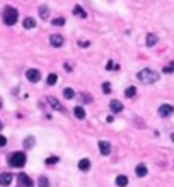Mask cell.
Returning a JSON list of instances; mask_svg holds the SVG:
<instances>
[{"label":"cell","instance_id":"6da1fadb","mask_svg":"<svg viewBox=\"0 0 174 187\" xmlns=\"http://www.w3.org/2000/svg\"><path fill=\"white\" fill-rule=\"evenodd\" d=\"M137 78L140 82H144V84H156L157 80H159V73L157 72H154V70H142V72H138L137 73Z\"/></svg>","mask_w":174,"mask_h":187},{"label":"cell","instance_id":"7a4b0ae2","mask_svg":"<svg viewBox=\"0 0 174 187\" xmlns=\"http://www.w3.org/2000/svg\"><path fill=\"white\" fill-rule=\"evenodd\" d=\"M26 162H27L26 153H22V151H15L9 157V165L14 167V169H22L26 165Z\"/></svg>","mask_w":174,"mask_h":187},{"label":"cell","instance_id":"3957f363","mask_svg":"<svg viewBox=\"0 0 174 187\" xmlns=\"http://www.w3.org/2000/svg\"><path fill=\"white\" fill-rule=\"evenodd\" d=\"M17 19H19V12H17V9H14V7H5V10H4V24L5 26H14L15 22H17Z\"/></svg>","mask_w":174,"mask_h":187},{"label":"cell","instance_id":"277c9868","mask_svg":"<svg viewBox=\"0 0 174 187\" xmlns=\"http://www.w3.org/2000/svg\"><path fill=\"white\" fill-rule=\"evenodd\" d=\"M26 78L29 82H33V84H36V82L41 80V72H39V70H36V68H29L26 72Z\"/></svg>","mask_w":174,"mask_h":187},{"label":"cell","instance_id":"5b68a950","mask_svg":"<svg viewBox=\"0 0 174 187\" xmlns=\"http://www.w3.org/2000/svg\"><path fill=\"white\" fill-rule=\"evenodd\" d=\"M46 100H48V104H50V106H51L55 111H58V112H62V114L67 112V109H65V107H63L62 104L58 102V99H56V97H51V95H50V97H46Z\"/></svg>","mask_w":174,"mask_h":187},{"label":"cell","instance_id":"8992f818","mask_svg":"<svg viewBox=\"0 0 174 187\" xmlns=\"http://www.w3.org/2000/svg\"><path fill=\"white\" fill-rule=\"evenodd\" d=\"M17 182H19L17 187H33V180H31L29 175H26L24 172H21L17 175Z\"/></svg>","mask_w":174,"mask_h":187},{"label":"cell","instance_id":"52a82bcc","mask_svg":"<svg viewBox=\"0 0 174 187\" xmlns=\"http://www.w3.org/2000/svg\"><path fill=\"white\" fill-rule=\"evenodd\" d=\"M174 114V107L171 106V104H162V106L159 107V116L160 118H169V116H172Z\"/></svg>","mask_w":174,"mask_h":187},{"label":"cell","instance_id":"ba28073f","mask_svg":"<svg viewBox=\"0 0 174 187\" xmlns=\"http://www.w3.org/2000/svg\"><path fill=\"white\" fill-rule=\"evenodd\" d=\"M63 36L62 34H51V36H50V44H51V46H55V48H60V46H62L63 44Z\"/></svg>","mask_w":174,"mask_h":187},{"label":"cell","instance_id":"9c48e42d","mask_svg":"<svg viewBox=\"0 0 174 187\" xmlns=\"http://www.w3.org/2000/svg\"><path fill=\"white\" fill-rule=\"evenodd\" d=\"M109 109L113 111V114H119V112L123 111V104H121V100L113 99L111 102H109Z\"/></svg>","mask_w":174,"mask_h":187},{"label":"cell","instance_id":"30bf717a","mask_svg":"<svg viewBox=\"0 0 174 187\" xmlns=\"http://www.w3.org/2000/svg\"><path fill=\"white\" fill-rule=\"evenodd\" d=\"M12 173H9V172H4L2 175H0V185L2 187H7V185H10L12 184Z\"/></svg>","mask_w":174,"mask_h":187},{"label":"cell","instance_id":"8fae6325","mask_svg":"<svg viewBox=\"0 0 174 187\" xmlns=\"http://www.w3.org/2000/svg\"><path fill=\"white\" fill-rule=\"evenodd\" d=\"M99 151H101V155L107 157V155L111 153V145L107 143V141H99Z\"/></svg>","mask_w":174,"mask_h":187},{"label":"cell","instance_id":"7c38bea8","mask_svg":"<svg viewBox=\"0 0 174 187\" xmlns=\"http://www.w3.org/2000/svg\"><path fill=\"white\" fill-rule=\"evenodd\" d=\"M157 41H159V37L156 36V34H147V37H145V44H147L148 48H152V46H156Z\"/></svg>","mask_w":174,"mask_h":187},{"label":"cell","instance_id":"4fadbf2b","mask_svg":"<svg viewBox=\"0 0 174 187\" xmlns=\"http://www.w3.org/2000/svg\"><path fill=\"white\" fill-rule=\"evenodd\" d=\"M89 169H91V160L89 158H82V160H79V170L87 172Z\"/></svg>","mask_w":174,"mask_h":187},{"label":"cell","instance_id":"5bb4252c","mask_svg":"<svg viewBox=\"0 0 174 187\" xmlns=\"http://www.w3.org/2000/svg\"><path fill=\"white\" fill-rule=\"evenodd\" d=\"M22 27L24 29H34V27H36V21H34L33 17H26L22 21Z\"/></svg>","mask_w":174,"mask_h":187},{"label":"cell","instance_id":"9a60e30c","mask_svg":"<svg viewBox=\"0 0 174 187\" xmlns=\"http://www.w3.org/2000/svg\"><path fill=\"white\" fill-rule=\"evenodd\" d=\"M74 116L77 119H85V111H84V107L82 106H75L74 107Z\"/></svg>","mask_w":174,"mask_h":187},{"label":"cell","instance_id":"2e32d148","mask_svg":"<svg viewBox=\"0 0 174 187\" xmlns=\"http://www.w3.org/2000/svg\"><path fill=\"white\" fill-rule=\"evenodd\" d=\"M147 172H148V170H147V167H145L144 163H138L137 169H135V173H137V177H140V179L147 175Z\"/></svg>","mask_w":174,"mask_h":187},{"label":"cell","instance_id":"e0dca14e","mask_svg":"<svg viewBox=\"0 0 174 187\" xmlns=\"http://www.w3.org/2000/svg\"><path fill=\"white\" fill-rule=\"evenodd\" d=\"M34 145H36V139H34L33 136H27V138L22 141V146L26 148V150H31V148H33Z\"/></svg>","mask_w":174,"mask_h":187},{"label":"cell","instance_id":"ac0fdd59","mask_svg":"<svg viewBox=\"0 0 174 187\" xmlns=\"http://www.w3.org/2000/svg\"><path fill=\"white\" fill-rule=\"evenodd\" d=\"M72 12H74V15H77V17H80V19H85V17H87V12H85L84 9L80 7V5H75Z\"/></svg>","mask_w":174,"mask_h":187},{"label":"cell","instance_id":"d6986e66","mask_svg":"<svg viewBox=\"0 0 174 187\" xmlns=\"http://www.w3.org/2000/svg\"><path fill=\"white\" fill-rule=\"evenodd\" d=\"M116 185L118 187H126L128 185V177L126 175H118L116 177Z\"/></svg>","mask_w":174,"mask_h":187},{"label":"cell","instance_id":"ffe728a7","mask_svg":"<svg viewBox=\"0 0 174 187\" xmlns=\"http://www.w3.org/2000/svg\"><path fill=\"white\" fill-rule=\"evenodd\" d=\"M63 97H65L67 100L74 99V97H75V92H74V88H70V87H65V88H63Z\"/></svg>","mask_w":174,"mask_h":187},{"label":"cell","instance_id":"44dd1931","mask_svg":"<svg viewBox=\"0 0 174 187\" xmlns=\"http://www.w3.org/2000/svg\"><path fill=\"white\" fill-rule=\"evenodd\" d=\"M137 95V88L132 85V87H126V90H125V97H128V99H133V97Z\"/></svg>","mask_w":174,"mask_h":187},{"label":"cell","instance_id":"7402d4cb","mask_svg":"<svg viewBox=\"0 0 174 187\" xmlns=\"http://www.w3.org/2000/svg\"><path fill=\"white\" fill-rule=\"evenodd\" d=\"M39 15H41V19H43V21H46V19H48V15H50V9L46 7V5H41V7H39Z\"/></svg>","mask_w":174,"mask_h":187},{"label":"cell","instance_id":"603a6c76","mask_svg":"<svg viewBox=\"0 0 174 187\" xmlns=\"http://www.w3.org/2000/svg\"><path fill=\"white\" fill-rule=\"evenodd\" d=\"M56 80H58V75H56V73H50L48 78H46V84H48V85H55Z\"/></svg>","mask_w":174,"mask_h":187},{"label":"cell","instance_id":"cb8c5ba5","mask_svg":"<svg viewBox=\"0 0 174 187\" xmlns=\"http://www.w3.org/2000/svg\"><path fill=\"white\" fill-rule=\"evenodd\" d=\"M58 162H60L58 157H48V158L45 160V163H46L48 167H51V165H55V163H58Z\"/></svg>","mask_w":174,"mask_h":187},{"label":"cell","instance_id":"d4e9b609","mask_svg":"<svg viewBox=\"0 0 174 187\" xmlns=\"http://www.w3.org/2000/svg\"><path fill=\"white\" fill-rule=\"evenodd\" d=\"M48 185H50L48 179H46L45 175H41V177H39V180H38V187H48Z\"/></svg>","mask_w":174,"mask_h":187},{"label":"cell","instance_id":"484cf974","mask_svg":"<svg viewBox=\"0 0 174 187\" xmlns=\"http://www.w3.org/2000/svg\"><path fill=\"white\" fill-rule=\"evenodd\" d=\"M51 24L53 26H63V24H65V17H55L51 21Z\"/></svg>","mask_w":174,"mask_h":187},{"label":"cell","instance_id":"4316f807","mask_svg":"<svg viewBox=\"0 0 174 187\" xmlns=\"http://www.w3.org/2000/svg\"><path fill=\"white\" fill-rule=\"evenodd\" d=\"M162 72H164V73H172V72H174V61H171L169 65H166V66H164V68H162Z\"/></svg>","mask_w":174,"mask_h":187},{"label":"cell","instance_id":"83f0119b","mask_svg":"<svg viewBox=\"0 0 174 187\" xmlns=\"http://www.w3.org/2000/svg\"><path fill=\"white\" fill-rule=\"evenodd\" d=\"M103 92L104 94H111V85H109V82H103Z\"/></svg>","mask_w":174,"mask_h":187},{"label":"cell","instance_id":"f1b7e54d","mask_svg":"<svg viewBox=\"0 0 174 187\" xmlns=\"http://www.w3.org/2000/svg\"><path fill=\"white\" fill-rule=\"evenodd\" d=\"M5 145H7V138H5L4 134H0V148L5 146Z\"/></svg>","mask_w":174,"mask_h":187},{"label":"cell","instance_id":"f546056e","mask_svg":"<svg viewBox=\"0 0 174 187\" xmlns=\"http://www.w3.org/2000/svg\"><path fill=\"white\" fill-rule=\"evenodd\" d=\"M91 41H79V46H82V48H89Z\"/></svg>","mask_w":174,"mask_h":187},{"label":"cell","instance_id":"4dcf8cb0","mask_svg":"<svg viewBox=\"0 0 174 187\" xmlns=\"http://www.w3.org/2000/svg\"><path fill=\"white\" fill-rule=\"evenodd\" d=\"M111 68H115V63L109 60V61H107V65H106V70H111Z\"/></svg>","mask_w":174,"mask_h":187},{"label":"cell","instance_id":"1f68e13d","mask_svg":"<svg viewBox=\"0 0 174 187\" xmlns=\"http://www.w3.org/2000/svg\"><path fill=\"white\" fill-rule=\"evenodd\" d=\"M63 66H65V70H67V72H72V66L70 65H67V63H65Z\"/></svg>","mask_w":174,"mask_h":187},{"label":"cell","instance_id":"d6a6232c","mask_svg":"<svg viewBox=\"0 0 174 187\" xmlns=\"http://www.w3.org/2000/svg\"><path fill=\"white\" fill-rule=\"evenodd\" d=\"M113 119H115L113 116H107V118H106V121H107V123H113Z\"/></svg>","mask_w":174,"mask_h":187},{"label":"cell","instance_id":"836d02e7","mask_svg":"<svg viewBox=\"0 0 174 187\" xmlns=\"http://www.w3.org/2000/svg\"><path fill=\"white\" fill-rule=\"evenodd\" d=\"M171 139H172V143H174V133H171Z\"/></svg>","mask_w":174,"mask_h":187},{"label":"cell","instance_id":"e575fe53","mask_svg":"<svg viewBox=\"0 0 174 187\" xmlns=\"http://www.w3.org/2000/svg\"><path fill=\"white\" fill-rule=\"evenodd\" d=\"M2 128H4V124H2V121H0V129H2Z\"/></svg>","mask_w":174,"mask_h":187},{"label":"cell","instance_id":"d590c367","mask_svg":"<svg viewBox=\"0 0 174 187\" xmlns=\"http://www.w3.org/2000/svg\"><path fill=\"white\" fill-rule=\"evenodd\" d=\"M0 107H2V99H0Z\"/></svg>","mask_w":174,"mask_h":187}]
</instances>
